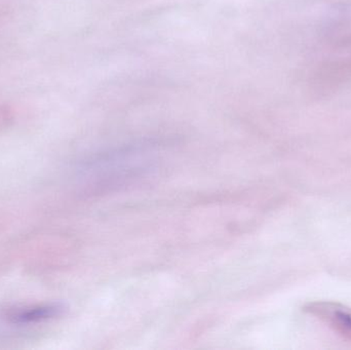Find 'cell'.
Here are the masks:
<instances>
[{
  "label": "cell",
  "mask_w": 351,
  "mask_h": 350,
  "mask_svg": "<svg viewBox=\"0 0 351 350\" xmlns=\"http://www.w3.org/2000/svg\"><path fill=\"white\" fill-rule=\"evenodd\" d=\"M303 312L327 325L336 334L351 342V308L331 301L308 302Z\"/></svg>",
  "instance_id": "cell-1"
},
{
  "label": "cell",
  "mask_w": 351,
  "mask_h": 350,
  "mask_svg": "<svg viewBox=\"0 0 351 350\" xmlns=\"http://www.w3.org/2000/svg\"><path fill=\"white\" fill-rule=\"evenodd\" d=\"M63 308L59 305H38L32 308L16 310L10 314V320L16 324H29V323L41 322L55 318L61 314Z\"/></svg>",
  "instance_id": "cell-2"
}]
</instances>
